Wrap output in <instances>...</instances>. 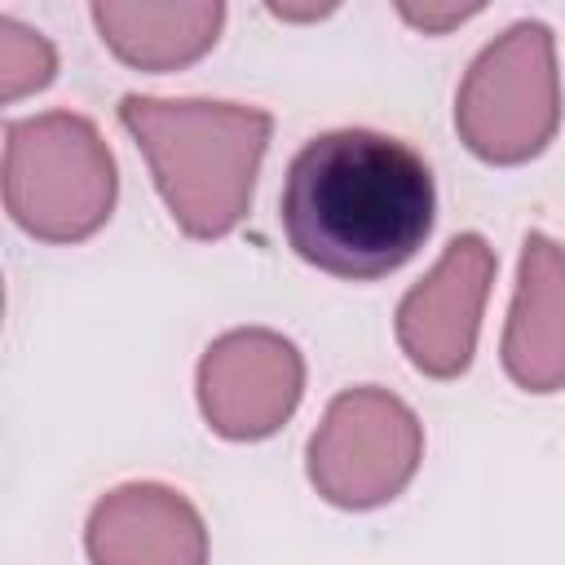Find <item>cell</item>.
<instances>
[{
  "label": "cell",
  "instance_id": "cell-1",
  "mask_svg": "<svg viewBox=\"0 0 565 565\" xmlns=\"http://www.w3.org/2000/svg\"><path fill=\"white\" fill-rule=\"evenodd\" d=\"M437 185L424 154L375 128H335L296 150L278 194L287 247L349 282L397 274L433 234Z\"/></svg>",
  "mask_w": 565,
  "mask_h": 565
},
{
  "label": "cell",
  "instance_id": "cell-2",
  "mask_svg": "<svg viewBox=\"0 0 565 565\" xmlns=\"http://www.w3.org/2000/svg\"><path fill=\"white\" fill-rule=\"evenodd\" d=\"M119 124L150 163L154 190L181 234L212 243L238 230L252 212L256 172L274 132L269 110L203 97H141L119 102Z\"/></svg>",
  "mask_w": 565,
  "mask_h": 565
},
{
  "label": "cell",
  "instance_id": "cell-3",
  "mask_svg": "<svg viewBox=\"0 0 565 565\" xmlns=\"http://www.w3.org/2000/svg\"><path fill=\"white\" fill-rule=\"evenodd\" d=\"M4 212L40 243H84L115 207L119 172L97 124L44 110L4 124Z\"/></svg>",
  "mask_w": 565,
  "mask_h": 565
},
{
  "label": "cell",
  "instance_id": "cell-4",
  "mask_svg": "<svg viewBox=\"0 0 565 565\" xmlns=\"http://www.w3.org/2000/svg\"><path fill=\"white\" fill-rule=\"evenodd\" d=\"M561 128V75L556 40L547 22H512L490 40L459 93H455V132L459 141L494 168L530 163L547 150Z\"/></svg>",
  "mask_w": 565,
  "mask_h": 565
},
{
  "label": "cell",
  "instance_id": "cell-5",
  "mask_svg": "<svg viewBox=\"0 0 565 565\" xmlns=\"http://www.w3.org/2000/svg\"><path fill=\"white\" fill-rule=\"evenodd\" d=\"M424 459L419 415L388 388L362 384L327 402L309 437V481L344 512H371L393 503Z\"/></svg>",
  "mask_w": 565,
  "mask_h": 565
},
{
  "label": "cell",
  "instance_id": "cell-6",
  "mask_svg": "<svg viewBox=\"0 0 565 565\" xmlns=\"http://www.w3.org/2000/svg\"><path fill=\"white\" fill-rule=\"evenodd\" d=\"M305 393L300 349L269 327H238L199 358V411L225 441H260L278 433Z\"/></svg>",
  "mask_w": 565,
  "mask_h": 565
},
{
  "label": "cell",
  "instance_id": "cell-7",
  "mask_svg": "<svg viewBox=\"0 0 565 565\" xmlns=\"http://www.w3.org/2000/svg\"><path fill=\"white\" fill-rule=\"evenodd\" d=\"M494 282V247L481 234H455L437 265L397 305V344L428 380H455L472 366L481 309Z\"/></svg>",
  "mask_w": 565,
  "mask_h": 565
},
{
  "label": "cell",
  "instance_id": "cell-8",
  "mask_svg": "<svg viewBox=\"0 0 565 565\" xmlns=\"http://www.w3.org/2000/svg\"><path fill=\"white\" fill-rule=\"evenodd\" d=\"M84 552L93 565H207V525L181 490L128 481L93 503Z\"/></svg>",
  "mask_w": 565,
  "mask_h": 565
},
{
  "label": "cell",
  "instance_id": "cell-9",
  "mask_svg": "<svg viewBox=\"0 0 565 565\" xmlns=\"http://www.w3.org/2000/svg\"><path fill=\"white\" fill-rule=\"evenodd\" d=\"M503 371L525 393L565 388V247L530 230L516 265V296L508 309Z\"/></svg>",
  "mask_w": 565,
  "mask_h": 565
},
{
  "label": "cell",
  "instance_id": "cell-10",
  "mask_svg": "<svg viewBox=\"0 0 565 565\" xmlns=\"http://www.w3.org/2000/svg\"><path fill=\"white\" fill-rule=\"evenodd\" d=\"M93 22L102 31V44L137 66V71H177L199 62L225 22L221 0H194V4H119V0H97Z\"/></svg>",
  "mask_w": 565,
  "mask_h": 565
},
{
  "label": "cell",
  "instance_id": "cell-11",
  "mask_svg": "<svg viewBox=\"0 0 565 565\" xmlns=\"http://www.w3.org/2000/svg\"><path fill=\"white\" fill-rule=\"evenodd\" d=\"M57 53L40 31H26L13 18H0V97L18 102L26 93H40L53 84Z\"/></svg>",
  "mask_w": 565,
  "mask_h": 565
},
{
  "label": "cell",
  "instance_id": "cell-12",
  "mask_svg": "<svg viewBox=\"0 0 565 565\" xmlns=\"http://www.w3.org/2000/svg\"><path fill=\"white\" fill-rule=\"evenodd\" d=\"M411 26H419V31H446V26H455V22H463V18H472V13H481L477 4H468V9H415V4H402L397 9Z\"/></svg>",
  "mask_w": 565,
  "mask_h": 565
}]
</instances>
